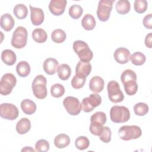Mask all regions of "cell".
<instances>
[{
	"mask_svg": "<svg viewBox=\"0 0 152 152\" xmlns=\"http://www.w3.org/2000/svg\"><path fill=\"white\" fill-rule=\"evenodd\" d=\"M83 8L77 4L72 5L69 9V15L73 19L79 18L83 14Z\"/></svg>",
	"mask_w": 152,
	"mask_h": 152,
	"instance_id": "8d00e7d4",
	"label": "cell"
},
{
	"mask_svg": "<svg viewBox=\"0 0 152 152\" xmlns=\"http://www.w3.org/2000/svg\"><path fill=\"white\" fill-rule=\"evenodd\" d=\"M43 67L45 72L47 74L53 75L58 71L59 63L55 58H49L45 60Z\"/></svg>",
	"mask_w": 152,
	"mask_h": 152,
	"instance_id": "9a60e30c",
	"label": "cell"
},
{
	"mask_svg": "<svg viewBox=\"0 0 152 152\" xmlns=\"http://www.w3.org/2000/svg\"><path fill=\"white\" fill-rule=\"evenodd\" d=\"M57 72L59 78L64 81L69 78L71 74V69L68 64H62L59 66Z\"/></svg>",
	"mask_w": 152,
	"mask_h": 152,
	"instance_id": "4316f807",
	"label": "cell"
},
{
	"mask_svg": "<svg viewBox=\"0 0 152 152\" xmlns=\"http://www.w3.org/2000/svg\"><path fill=\"white\" fill-rule=\"evenodd\" d=\"M46 78L42 75H37L31 84L32 90L34 96L39 99H45L48 94L46 88Z\"/></svg>",
	"mask_w": 152,
	"mask_h": 152,
	"instance_id": "7a4b0ae2",
	"label": "cell"
},
{
	"mask_svg": "<svg viewBox=\"0 0 152 152\" xmlns=\"http://www.w3.org/2000/svg\"><path fill=\"white\" fill-rule=\"evenodd\" d=\"M148 3L145 0H135L134 4L135 11L138 14L144 13L147 9Z\"/></svg>",
	"mask_w": 152,
	"mask_h": 152,
	"instance_id": "74e56055",
	"label": "cell"
},
{
	"mask_svg": "<svg viewBox=\"0 0 152 152\" xmlns=\"http://www.w3.org/2000/svg\"><path fill=\"white\" fill-rule=\"evenodd\" d=\"M32 38L37 43H42L46 41L48 34L45 30L41 28H38L33 31Z\"/></svg>",
	"mask_w": 152,
	"mask_h": 152,
	"instance_id": "d4e9b609",
	"label": "cell"
},
{
	"mask_svg": "<svg viewBox=\"0 0 152 152\" xmlns=\"http://www.w3.org/2000/svg\"><path fill=\"white\" fill-rule=\"evenodd\" d=\"M31 128L30 121L26 118H23L21 119L16 125V131L20 134H26Z\"/></svg>",
	"mask_w": 152,
	"mask_h": 152,
	"instance_id": "ffe728a7",
	"label": "cell"
},
{
	"mask_svg": "<svg viewBox=\"0 0 152 152\" xmlns=\"http://www.w3.org/2000/svg\"><path fill=\"white\" fill-rule=\"evenodd\" d=\"M66 33L62 29H56L51 34L52 40L56 43H61L66 39Z\"/></svg>",
	"mask_w": 152,
	"mask_h": 152,
	"instance_id": "4dcf8cb0",
	"label": "cell"
},
{
	"mask_svg": "<svg viewBox=\"0 0 152 152\" xmlns=\"http://www.w3.org/2000/svg\"><path fill=\"white\" fill-rule=\"evenodd\" d=\"M90 145L89 140L84 136H80L75 141V145L78 150H84L88 147Z\"/></svg>",
	"mask_w": 152,
	"mask_h": 152,
	"instance_id": "836d02e7",
	"label": "cell"
},
{
	"mask_svg": "<svg viewBox=\"0 0 152 152\" xmlns=\"http://www.w3.org/2000/svg\"><path fill=\"white\" fill-rule=\"evenodd\" d=\"M110 117L115 123H124L127 122L130 118L129 109L124 106H113L110 110Z\"/></svg>",
	"mask_w": 152,
	"mask_h": 152,
	"instance_id": "3957f363",
	"label": "cell"
},
{
	"mask_svg": "<svg viewBox=\"0 0 152 152\" xmlns=\"http://www.w3.org/2000/svg\"><path fill=\"white\" fill-rule=\"evenodd\" d=\"M106 115L103 112H97L90 118L91 122H96L104 125L106 122Z\"/></svg>",
	"mask_w": 152,
	"mask_h": 152,
	"instance_id": "f35d334b",
	"label": "cell"
},
{
	"mask_svg": "<svg viewBox=\"0 0 152 152\" xmlns=\"http://www.w3.org/2000/svg\"><path fill=\"white\" fill-rule=\"evenodd\" d=\"M107 90L108 97L112 102L117 103L121 102L124 100V96L117 81L113 80L109 81L107 86Z\"/></svg>",
	"mask_w": 152,
	"mask_h": 152,
	"instance_id": "52a82bcc",
	"label": "cell"
},
{
	"mask_svg": "<svg viewBox=\"0 0 152 152\" xmlns=\"http://www.w3.org/2000/svg\"><path fill=\"white\" fill-rule=\"evenodd\" d=\"M1 59L6 65L11 66L15 63L17 56L15 52L12 50L5 49L2 52Z\"/></svg>",
	"mask_w": 152,
	"mask_h": 152,
	"instance_id": "ac0fdd59",
	"label": "cell"
},
{
	"mask_svg": "<svg viewBox=\"0 0 152 152\" xmlns=\"http://www.w3.org/2000/svg\"><path fill=\"white\" fill-rule=\"evenodd\" d=\"M145 45L148 48L152 47V33H149L145 38Z\"/></svg>",
	"mask_w": 152,
	"mask_h": 152,
	"instance_id": "ee69618b",
	"label": "cell"
},
{
	"mask_svg": "<svg viewBox=\"0 0 152 152\" xmlns=\"http://www.w3.org/2000/svg\"><path fill=\"white\" fill-rule=\"evenodd\" d=\"M73 49L77 54L80 61L89 62L93 57V53L88 47V45L84 41L76 40L73 43Z\"/></svg>",
	"mask_w": 152,
	"mask_h": 152,
	"instance_id": "6da1fadb",
	"label": "cell"
},
{
	"mask_svg": "<svg viewBox=\"0 0 152 152\" xmlns=\"http://www.w3.org/2000/svg\"><path fill=\"white\" fill-rule=\"evenodd\" d=\"M130 52L125 48H119L114 52V58L115 61L121 64H126L130 58Z\"/></svg>",
	"mask_w": 152,
	"mask_h": 152,
	"instance_id": "5bb4252c",
	"label": "cell"
},
{
	"mask_svg": "<svg viewBox=\"0 0 152 152\" xmlns=\"http://www.w3.org/2000/svg\"><path fill=\"white\" fill-rule=\"evenodd\" d=\"M50 93L55 98L61 97L65 93V88L61 84H55L50 88Z\"/></svg>",
	"mask_w": 152,
	"mask_h": 152,
	"instance_id": "e575fe53",
	"label": "cell"
},
{
	"mask_svg": "<svg viewBox=\"0 0 152 152\" xmlns=\"http://www.w3.org/2000/svg\"><path fill=\"white\" fill-rule=\"evenodd\" d=\"M13 12L15 17L20 19H24L28 14V10L27 7L22 4L16 5L13 10Z\"/></svg>",
	"mask_w": 152,
	"mask_h": 152,
	"instance_id": "83f0119b",
	"label": "cell"
},
{
	"mask_svg": "<svg viewBox=\"0 0 152 152\" xmlns=\"http://www.w3.org/2000/svg\"><path fill=\"white\" fill-rule=\"evenodd\" d=\"M66 4V0H51L49 5V11L54 15H61L64 12Z\"/></svg>",
	"mask_w": 152,
	"mask_h": 152,
	"instance_id": "7c38bea8",
	"label": "cell"
},
{
	"mask_svg": "<svg viewBox=\"0 0 152 152\" xmlns=\"http://www.w3.org/2000/svg\"><path fill=\"white\" fill-rule=\"evenodd\" d=\"M104 86V82L102 78L99 76H94L89 82V88L94 93L101 92Z\"/></svg>",
	"mask_w": 152,
	"mask_h": 152,
	"instance_id": "2e32d148",
	"label": "cell"
},
{
	"mask_svg": "<svg viewBox=\"0 0 152 152\" xmlns=\"http://www.w3.org/2000/svg\"><path fill=\"white\" fill-rule=\"evenodd\" d=\"M19 114L17 107L11 103H2L0 106V116L7 120L15 119Z\"/></svg>",
	"mask_w": 152,
	"mask_h": 152,
	"instance_id": "8fae6325",
	"label": "cell"
},
{
	"mask_svg": "<svg viewBox=\"0 0 152 152\" xmlns=\"http://www.w3.org/2000/svg\"><path fill=\"white\" fill-rule=\"evenodd\" d=\"M121 80L123 84L129 81H137V75L132 70L126 69L122 73Z\"/></svg>",
	"mask_w": 152,
	"mask_h": 152,
	"instance_id": "1f68e13d",
	"label": "cell"
},
{
	"mask_svg": "<svg viewBox=\"0 0 152 152\" xmlns=\"http://www.w3.org/2000/svg\"><path fill=\"white\" fill-rule=\"evenodd\" d=\"M21 151H34V150L31 147H25L21 150Z\"/></svg>",
	"mask_w": 152,
	"mask_h": 152,
	"instance_id": "f6af8a7d",
	"label": "cell"
},
{
	"mask_svg": "<svg viewBox=\"0 0 152 152\" xmlns=\"http://www.w3.org/2000/svg\"><path fill=\"white\" fill-rule=\"evenodd\" d=\"M129 59L134 65L140 66L144 64L146 60V57L142 53L140 52H136L130 55Z\"/></svg>",
	"mask_w": 152,
	"mask_h": 152,
	"instance_id": "f546056e",
	"label": "cell"
},
{
	"mask_svg": "<svg viewBox=\"0 0 152 152\" xmlns=\"http://www.w3.org/2000/svg\"><path fill=\"white\" fill-rule=\"evenodd\" d=\"M125 93L129 96L134 95L138 90V84L136 81H129L124 84Z\"/></svg>",
	"mask_w": 152,
	"mask_h": 152,
	"instance_id": "d6a6232c",
	"label": "cell"
},
{
	"mask_svg": "<svg viewBox=\"0 0 152 152\" xmlns=\"http://www.w3.org/2000/svg\"><path fill=\"white\" fill-rule=\"evenodd\" d=\"M27 31L26 28L19 26L14 30L12 39L11 45L16 49H21L27 44Z\"/></svg>",
	"mask_w": 152,
	"mask_h": 152,
	"instance_id": "5b68a950",
	"label": "cell"
},
{
	"mask_svg": "<svg viewBox=\"0 0 152 152\" xmlns=\"http://www.w3.org/2000/svg\"><path fill=\"white\" fill-rule=\"evenodd\" d=\"M63 105L66 112L71 115H78L82 110L81 103L79 100L73 96H68L63 101Z\"/></svg>",
	"mask_w": 152,
	"mask_h": 152,
	"instance_id": "9c48e42d",
	"label": "cell"
},
{
	"mask_svg": "<svg viewBox=\"0 0 152 152\" xmlns=\"http://www.w3.org/2000/svg\"><path fill=\"white\" fill-rule=\"evenodd\" d=\"M143 24L148 29L152 28V14H149L145 15L143 19Z\"/></svg>",
	"mask_w": 152,
	"mask_h": 152,
	"instance_id": "7bdbcfd3",
	"label": "cell"
},
{
	"mask_svg": "<svg viewBox=\"0 0 152 152\" xmlns=\"http://www.w3.org/2000/svg\"><path fill=\"white\" fill-rule=\"evenodd\" d=\"M30 19L34 26L40 25L44 21V12L41 8H36L30 5Z\"/></svg>",
	"mask_w": 152,
	"mask_h": 152,
	"instance_id": "4fadbf2b",
	"label": "cell"
},
{
	"mask_svg": "<svg viewBox=\"0 0 152 152\" xmlns=\"http://www.w3.org/2000/svg\"><path fill=\"white\" fill-rule=\"evenodd\" d=\"M16 71L21 77H26L30 72V66L26 61H20L16 66Z\"/></svg>",
	"mask_w": 152,
	"mask_h": 152,
	"instance_id": "7402d4cb",
	"label": "cell"
},
{
	"mask_svg": "<svg viewBox=\"0 0 152 152\" xmlns=\"http://www.w3.org/2000/svg\"><path fill=\"white\" fill-rule=\"evenodd\" d=\"M17 83L16 77L11 73L5 74L1 79L0 93L7 96L10 94Z\"/></svg>",
	"mask_w": 152,
	"mask_h": 152,
	"instance_id": "8992f818",
	"label": "cell"
},
{
	"mask_svg": "<svg viewBox=\"0 0 152 152\" xmlns=\"http://www.w3.org/2000/svg\"><path fill=\"white\" fill-rule=\"evenodd\" d=\"M115 0H101L99 2L97 10V15L101 21L109 20Z\"/></svg>",
	"mask_w": 152,
	"mask_h": 152,
	"instance_id": "ba28073f",
	"label": "cell"
},
{
	"mask_svg": "<svg viewBox=\"0 0 152 152\" xmlns=\"http://www.w3.org/2000/svg\"><path fill=\"white\" fill-rule=\"evenodd\" d=\"M102 103V97L97 93L91 94L88 97H85L81 102L82 109L85 112H90L99 106Z\"/></svg>",
	"mask_w": 152,
	"mask_h": 152,
	"instance_id": "30bf717a",
	"label": "cell"
},
{
	"mask_svg": "<svg viewBox=\"0 0 152 152\" xmlns=\"http://www.w3.org/2000/svg\"><path fill=\"white\" fill-rule=\"evenodd\" d=\"M134 110L136 115L144 116L148 112V106L147 104L144 103H138L134 105Z\"/></svg>",
	"mask_w": 152,
	"mask_h": 152,
	"instance_id": "d590c367",
	"label": "cell"
},
{
	"mask_svg": "<svg viewBox=\"0 0 152 152\" xmlns=\"http://www.w3.org/2000/svg\"><path fill=\"white\" fill-rule=\"evenodd\" d=\"M70 143V138L65 134H60L56 135L54 139V144L58 148H64Z\"/></svg>",
	"mask_w": 152,
	"mask_h": 152,
	"instance_id": "44dd1931",
	"label": "cell"
},
{
	"mask_svg": "<svg viewBox=\"0 0 152 152\" xmlns=\"http://www.w3.org/2000/svg\"><path fill=\"white\" fill-rule=\"evenodd\" d=\"M111 135L112 132L108 126H103V131L99 135V138L103 142L107 143L111 140Z\"/></svg>",
	"mask_w": 152,
	"mask_h": 152,
	"instance_id": "b9f144b4",
	"label": "cell"
},
{
	"mask_svg": "<svg viewBox=\"0 0 152 152\" xmlns=\"http://www.w3.org/2000/svg\"><path fill=\"white\" fill-rule=\"evenodd\" d=\"M118 134L121 140L128 141L140 137L142 131L140 127L137 125H124L119 128Z\"/></svg>",
	"mask_w": 152,
	"mask_h": 152,
	"instance_id": "277c9868",
	"label": "cell"
},
{
	"mask_svg": "<svg viewBox=\"0 0 152 152\" xmlns=\"http://www.w3.org/2000/svg\"><path fill=\"white\" fill-rule=\"evenodd\" d=\"M83 27L86 30H92L96 26V20L94 17L90 14H86L81 21Z\"/></svg>",
	"mask_w": 152,
	"mask_h": 152,
	"instance_id": "cb8c5ba5",
	"label": "cell"
},
{
	"mask_svg": "<svg viewBox=\"0 0 152 152\" xmlns=\"http://www.w3.org/2000/svg\"><path fill=\"white\" fill-rule=\"evenodd\" d=\"M21 108L25 114L30 115L36 112V104L30 99H24L21 102Z\"/></svg>",
	"mask_w": 152,
	"mask_h": 152,
	"instance_id": "d6986e66",
	"label": "cell"
},
{
	"mask_svg": "<svg viewBox=\"0 0 152 152\" xmlns=\"http://www.w3.org/2000/svg\"><path fill=\"white\" fill-rule=\"evenodd\" d=\"M115 9L119 14H126L130 11V2L127 0H119L117 1L115 5Z\"/></svg>",
	"mask_w": 152,
	"mask_h": 152,
	"instance_id": "484cf974",
	"label": "cell"
},
{
	"mask_svg": "<svg viewBox=\"0 0 152 152\" xmlns=\"http://www.w3.org/2000/svg\"><path fill=\"white\" fill-rule=\"evenodd\" d=\"M103 125L96 122H91L89 130L90 132L94 135L99 136L103 131Z\"/></svg>",
	"mask_w": 152,
	"mask_h": 152,
	"instance_id": "60d3db41",
	"label": "cell"
},
{
	"mask_svg": "<svg viewBox=\"0 0 152 152\" xmlns=\"http://www.w3.org/2000/svg\"><path fill=\"white\" fill-rule=\"evenodd\" d=\"M49 144L46 140L41 139L38 140L35 144V150L38 152H45L49 150Z\"/></svg>",
	"mask_w": 152,
	"mask_h": 152,
	"instance_id": "ab89813d",
	"label": "cell"
},
{
	"mask_svg": "<svg viewBox=\"0 0 152 152\" xmlns=\"http://www.w3.org/2000/svg\"><path fill=\"white\" fill-rule=\"evenodd\" d=\"M91 65L89 62H83L80 61L77 64L75 73L87 77L91 72Z\"/></svg>",
	"mask_w": 152,
	"mask_h": 152,
	"instance_id": "603a6c76",
	"label": "cell"
},
{
	"mask_svg": "<svg viewBox=\"0 0 152 152\" xmlns=\"http://www.w3.org/2000/svg\"><path fill=\"white\" fill-rule=\"evenodd\" d=\"M15 24V21L11 14L5 13L1 15L0 25L1 28L6 31H9L12 30Z\"/></svg>",
	"mask_w": 152,
	"mask_h": 152,
	"instance_id": "e0dca14e",
	"label": "cell"
},
{
	"mask_svg": "<svg viewBox=\"0 0 152 152\" xmlns=\"http://www.w3.org/2000/svg\"><path fill=\"white\" fill-rule=\"evenodd\" d=\"M86 76L83 75L76 74L71 80V86L75 89H79L82 88L84 86L86 83Z\"/></svg>",
	"mask_w": 152,
	"mask_h": 152,
	"instance_id": "f1b7e54d",
	"label": "cell"
}]
</instances>
